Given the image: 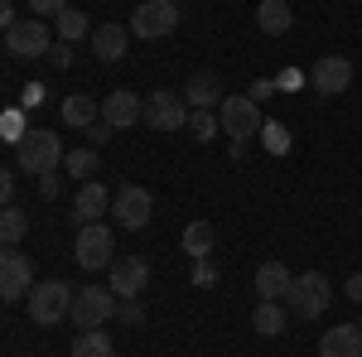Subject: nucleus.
I'll return each instance as SVG.
<instances>
[{
  "mask_svg": "<svg viewBox=\"0 0 362 357\" xmlns=\"http://www.w3.org/2000/svg\"><path fill=\"white\" fill-rule=\"evenodd\" d=\"M329 300H334L329 275L305 271V275H295V285H290V295H285V309H290V319H319V314L329 309Z\"/></svg>",
  "mask_w": 362,
  "mask_h": 357,
  "instance_id": "f257e3e1",
  "label": "nucleus"
},
{
  "mask_svg": "<svg viewBox=\"0 0 362 357\" xmlns=\"http://www.w3.org/2000/svg\"><path fill=\"white\" fill-rule=\"evenodd\" d=\"M73 295H78V290H68L63 280H39V285L29 290V319H34L39 329L63 324L68 309H73Z\"/></svg>",
  "mask_w": 362,
  "mask_h": 357,
  "instance_id": "f03ea898",
  "label": "nucleus"
},
{
  "mask_svg": "<svg viewBox=\"0 0 362 357\" xmlns=\"http://www.w3.org/2000/svg\"><path fill=\"white\" fill-rule=\"evenodd\" d=\"M15 155H20V169L25 174H54L63 160H68V150H63V140L54 131H29L20 145H15Z\"/></svg>",
  "mask_w": 362,
  "mask_h": 357,
  "instance_id": "7ed1b4c3",
  "label": "nucleus"
},
{
  "mask_svg": "<svg viewBox=\"0 0 362 357\" xmlns=\"http://www.w3.org/2000/svg\"><path fill=\"white\" fill-rule=\"evenodd\" d=\"M68 319H73L78 329H107V324L116 319V295H112V290H102V285H83V290L73 295Z\"/></svg>",
  "mask_w": 362,
  "mask_h": 357,
  "instance_id": "20e7f679",
  "label": "nucleus"
},
{
  "mask_svg": "<svg viewBox=\"0 0 362 357\" xmlns=\"http://www.w3.org/2000/svg\"><path fill=\"white\" fill-rule=\"evenodd\" d=\"M179 29V0H145L136 5V15H131V34L136 39H169Z\"/></svg>",
  "mask_w": 362,
  "mask_h": 357,
  "instance_id": "39448f33",
  "label": "nucleus"
},
{
  "mask_svg": "<svg viewBox=\"0 0 362 357\" xmlns=\"http://www.w3.org/2000/svg\"><path fill=\"white\" fill-rule=\"evenodd\" d=\"M34 285H39V280H34V256L5 247V256H0V300L20 304V300H29Z\"/></svg>",
  "mask_w": 362,
  "mask_h": 357,
  "instance_id": "423d86ee",
  "label": "nucleus"
},
{
  "mask_svg": "<svg viewBox=\"0 0 362 357\" xmlns=\"http://www.w3.org/2000/svg\"><path fill=\"white\" fill-rule=\"evenodd\" d=\"M218 121H223L227 140H251V136L266 131V116H261V107L251 102L247 92H242V97H227L223 107H218Z\"/></svg>",
  "mask_w": 362,
  "mask_h": 357,
  "instance_id": "0eeeda50",
  "label": "nucleus"
},
{
  "mask_svg": "<svg viewBox=\"0 0 362 357\" xmlns=\"http://www.w3.org/2000/svg\"><path fill=\"white\" fill-rule=\"evenodd\" d=\"M5 49H10V58H49V49H54V39H49V25H44L39 15L5 25Z\"/></svg>",
  "mask_w": 362,
  "mask_h": 357,
  "instance_id": "6e6552de",
  "label": "nucleus"
},
{
  "mask_svg": "<svg viewBox=\"0 0 362 357\" xmlns=\"http://www.w3.org/2000/svg\"><path fill=\"white\" fill-rule=\"evenodd\" d=\"M189 111L194 107H184V97L179 92H169V87H160V92H150L145 97V126L150 131H189Z\"/></svg>",
  "mask_w": 362,
  "mask_h": 357,
  "instance_id": "1a4fd4ad",
  "label": "nucleus"
},
{
  "mask_svg": "<svg viewBox=\"0 0 362 357\" xmlns=\"http://www.w3.org/2000/svg\"><path fill=\"white\" fill-rule=\"evenodd\" d=\"M150 213H155L150 189L126 184V189L112 193V218H116V227H121V232H140V227H150Z\"/></svg>",
  "mask_w": 362,
  "mask_h": 357,
  "instance_id": "9d476101",
  "label": "nucleus"
},
{
  "mask_svg": "<svg viewBox=\"0 0 362 357\" xmlns=\"http://www.w3.org/2000/svg\"><path fill=\"white\" fill-rule=\"evenodd\" d=\"M73 256H78V266L83 271H102V266H112L116 261V237L107 222H87L83 232H78V247H73Z\"/></svg>",
  "mask_w": 362,
  "mask_h": 357,
  "instance_id": "9b49d317",
  "label": "nucleus"
},
{
  "mask_svg": "<svg viewBox=\"0 0 362 357\" xmlns=\"http://www.w3.org/2000/svg\"><path fill=\"white\" fill-rule=\"evenodd\" d=\"M107 285H112L116 300H140L145 285H150V266H145V256H116L112 266H107Z\"/></svg>",
  "mask_w": 362,
  "mask_h": 357,
  "instance_id": "f8f14e48",
  "label": "nucleus"
},
{
  "mask_svg": "<svg viewBox=\"0 0 362 357\" xmlns=\"http://www.w3.org/2000/svg\"><path fill=\"white\" fill-rule=\"evenodd\" d=\"M348 83H353V63L343 54H324L314 63V73H309V87L319 97H338V92H348Z\"/></svg>",
  "mask_w": 362,
  "mask_h": 357,
  "instance_id": "ddd939ff",
  "label": "nucleus"
},
{
  "mask_svg": "<svg viewBox=\"0 0 362 357\" xmlns=\"http://www.w3.org/2000/svg\"><path fill=\"white\" fill-rule=\"evenodd\" d=\"M184 102L194 111H218L227 102L223 92V78L213 73V68H198V73H189V83H184Z\"/></svg>",
  "mask_w": 362,
  "mask_h": 357,
  "instance_id": "4468645a",
  "label": "nucleus"
},
{
  "mask_svg": "<svg viewBox=\"0 0 362 357\" xmlns=\"http://www.w3.org/2000/svg\"><path fill=\"white\" fill-rule=\"evenodd\" d=\"M102 121H112L116 131H126V126H140L145 121V97H136V92H112L107 102H102Z\"/></svg>",
  "mask_w": 362,
  "mask_h": 357,
  "instance_id": "2eb2a0df",
  "label": "nucleus"
},
{
  "mask_svg": "<svg viewBox=\"0 0 362 357\" xmlns=\"http://www.w3.org/2000/svg\"><path fill=\"white\" fill-rule=\"evenodd\" d=\"M319 357H362V329L358 324H338L319 338Z\"/></svg>",
  "mask_w": 362,
  "mask_h": 357,
  "instance_id": "dca6fc26",
  "label": "nucleus"
},
{
  "mask_svg": "<svg viewBox=\"0 0 362 357\" xmlns=\"http://www.w3.org/2000/svg\"><path fill=\"white\" fill-rule=\"evenodd\" d=\"M58 116H63V126H73V131H87V126H97V121H102V102H92L87 92H73V97H63Z\"/></svg>",
  "mask_w": 362,
  "mask_h": 357,
  "instance_id": "f3484780",
  "label": "nucleus"
},
{
  "mask_svg": "<svg viewBox=\"0 0 362 357\" xmlns=\"http://www.w3.org/2000/svg\"><path fill=\"white\" fill-rule=\"evenodd\" d=\"M290 285H295V275H290L285 261H266V266L256 271V295H261V300H285Z\"/></svg>",
  "mask_w": 362,
  "mask_h": 357,
  "instance_id": "a211bd4d",
  "label": "nucleus"
},
{
  "mask_svg": "<svg viewBox=\"0 0 362 357\" xmlns=\"http://www.w3.org/2000/svg\"><path fill=\"white\" fill-rule=\"evenodd\" d=\"M126 44H131V34L121 25H97L92 29V54L102 58V63H121V58H126Z\"/></svg>",
  "mask_w": 362,
  "mask_h": 357,
  "instance_id": "6ab92c4d",
  "label": "nucleus"
},
{
  "mask_svg": "<svg viewBox=\"0 0 362 357\" xmlns=\"http://www.w3.org/2000/svg\"><path fill=\"white\" fill-rule=\"evenodd\" d=\"M73 218L83 222H97V218H107V189H102V184H97V179H87L83 189L73 193Z\"/></svg>",
  "mask_w": 362,
  "mask_h": 357,
  "instance_id": "aec40b11",
  "label": "nucleus"
},
{
  "mask_svg": "<svg viewBox=\"0 0 362 357\" xmlns=\"http://www.w3.org/2000/svg\"><path fill=\"white\" fill-rule=\"evenodd\" d=\"M285 324H290L285 300H261V304H256V314H251V329L261 333V338H280V333H285Z\"/></svg>",
  "mask_w": 362,
  "mask_h": 357,
  "instance_id": "412c9836",
  "label": "nucleus"
},
{
  "mask_svg": "<svg viewBox=\"0 0 362 357\" xmlns=\"http://www.w3.org/2000/svg\"><path fill=\"white\" fill-rule=\"evenodd\" d=\"M179 247H184V256H213V247H218V227L208 218H198V222H189L184 227V237H179Z\"/></svg>",
  "mask_w": 362,
  "mask_h": 357,
  "instance_id": "4be33fe9",
  "label": "nucleus"
},
{
  "mask_svg": "<svg viewBox=\"0 0 362 357\" xmlns=\"http://www.w3.org/2000/svg\"><path fill=\"white\" fill-rule=\"evenodd\" d=\"M256 25H261V34H271V39H285L290 25H295L290 20V5L285 0H261L256 5Z\"/></svg>",
  "mask_w": 362,
  "mask_h": 357,
  "instance_id": "5701e85b",
  "label": "nucleus"
},
{
  "mask_svg": "<svg viewBox=\"0 0 362 357\" xmlns=\"http://www.w3.org/2000/svg\"><path fill=\"white\" fill-rule=\"evenodd\" d=\"M54 29H58V39H63V44H78V39H92V20H87L83 10H58L54 15Z\"/></svg>",
  "mask_w": 362,
  "mask_h": 357,
  "instance_id": "b1692460",
  "label": "nucleus"
},
{
  "mask_svg": "<svg viewBox=\"0 0 362 357\" xmlns=\"http://www.w3.org/2000/svg\"><path fill=\"white\" fill-rule=\"evenodd\" d=\"M116 353V343H112V333H102V329H78V338H73V357H112Z\"/></svg>",
  "mask_w": 362,
  "mask_h": 357,
  "instance_id": "393cba45",
  "label": "nucleus"
},
{
  "mask_svg": "<svg viewBox=\"0 0 362 357\" xmlns=\"http://www.w3.org/2000/svg\"><path fill=\"white\" fill-rule=\"evenodd\" d=\"M63 169H68V179H83V184H87V179L102 169V155H97V145H78V150H68Z\"/></svg>",
  "mask_w": 362,
  "mask_h": 357,
  "instance_id": "a878e982",
  "label": "nucleus"
},
{
  "mask_svg": "<svg viewBox=\"0 0 362 357\" xmlns=\"http://www.w3.org/2000/svg\"><path fill=\"white\" fill-rule=\"evenodd\" d=\"M25 232H29V218L20 213V208H15V203H10V208L0 213V242H5V247H15Z\"/></svg>",
  "mask_w": 362,
  "mask_h": 357,
  "instance_id": "bb28decb",
  "label": "nucleus"
},
{
  "mask_svg": "<svg viewBox=\"0 0 362 357\" xmlns=\"http://www.w3.org/2000/svg\"><path fill=\"white\" fill-rule=\"evenodd\" d=\"M218 126H223V121H218L213 111H189V136H194L198 145H203V140H213V136H218Z\"/></svg>",
  "mask_w": 362,
  "mask_h": 357,
  "instance_id": "cd10ccee",
  "label": "nucleus"
},
{
  "mask_svg": "<svg viewBox=\"0 0 362 357\" xmlns=\"http://www.w3.org/2000/svg\"><path fill=\"white\" fill-rule=\"evenodd\" d=\"M261 136H266V150H271V155H285V150H290V131H285L280 121H266Z\"/></svg>",
  "mask_w": 362,
  "mask_h": 357,
  "instance_id": "c85d7f7f",
  "label": "nucleus"
},
{
  "mask_svg": "<svg viewBox=\"0 0 362 357\" xmlns=\"http://www.w3.org/2000/svg\"><path fill=\"white\" fill-rule=\"evenodd\" d=\"M116 319H121L126 329H136V324H145V309H140V300H121V304H116Z\"/></svg>",
  "mask_w": 362,
  "mask_h": 357,
  "instance_id": "c756f323",
  "label": "nucleus"
},
{
  "mask_svg": "<svg viewBox=\"0 0 362 357\" xmlns=\"http://www.w3.org/2000/svg\"><path fill=\"white\" fill-rule=\"evenodd\" d=\"M194 285H218V266H213V256H198V261H194Z\"/></svg>",
  "mask_w": 362,
  "mask_h": 357,
  "instance_id": "7c9ffc66",
  "label": "nucleus"
},
{
  "mask_svg": "<svg viewBox=\"0 0 362 357\" xmlns=\"http://www.w3.org/2000/svg\"><path fill=\"white\" fill-rule=\"evenodd\" d=\"M0 131H5V140H15V145H20V140L29 136V131H25V121H20V111H5V121H0Z\"/></svg>",
  "mask_w": 362,
  "mask_h": 357,
  "instance_id": "2f4dec72",
  "label": "nucleus"
},
{
  "mask_svg": "<svg viewBox=\"0 0 362 357\" xmlns=\"http://www.w3.org/2000/svg\"><path fill=\"white\" fill-rule=\"evenodd\" d=\"M58 10H68V0H29V15H39V20H54Z\"/></svg>",
  "mask_w": 362,
  "mask_h": 357,
  "instance_id": "473e14b6",
  "label": "nucleus"
},
{
  "mask_svg": "<svg viewBox=\"0 0 362 357\" xmlns=\"http://www.w3.org/2000/svg\"><path fill=\"white\" fill-rule=\"evenodd\" d=\"M112 136H116L112 121H97V126H87V140H92L97 150H102V145H112Z\"/></svg>",
  "mask_w": 362,
  "mask_h": 357,
  "instance_id": "72a5a7b5",
  "label": "nucleus"
},
{
  "mask_svg": "<svg viewBox=\"0 0 362 357\" xmlns=\"http://www.w3.org/2000/svg\"><path fill=\"white\" fill-rule=\"evenodd\" d=\"M309 83V78H305V73H300V68H285V73H280V78H276V87H280V92H300V87H305Z\"/></svg>",
  "mask_w": 362,
  "mask_h": 357,
  "instance_id": "f704fd0d",
  "label": "nucleus"
},
{
  "mask_svg": "<svg viewBox=\"0 0 362 357\" xmlns=\"http://www.w3.org/2000/svg\"><path fill=\"white\" fill-rule=\"evenodd\" d=\"M49 63H54V68H73V63H78V58H73V44H54V49H49Z\"/></svg>",
  "mask_w": 362,
  "mask_h": 357,
  "instance_id": "c9c22d12",
  "label": "nucleus"
},
{
  "mask_svg": "<svg viewBox=\"0 0 362 357\" xmlns=\"http://www.w3.org/2000/svg\"><path fill=\"white\" fill-rule=\"evenodd\" d=\"M271 92H276V83H271V78H256V83L247 87V97H251V102H256V107H261V102H266Z\"/></svg>",
  "mask_w": 362,
  "mask_h": 357,
  "instance_id": "e433bc0d",
  "label": "nucleus"
},
{
  "mask_svg": "<svg viewBox=\"0 0 362 357\" xmlns=\"http://www.w3.org/2000/svg\"><path fill=\"white\" fill-rule=\"evenodd\" d=\"M58 189H63V184H58V169L54 174H39V193H44V198H58Z\"/></svg>",
  "mask_w": 362,
  "mask_h": 357,
  "instance_id": "4c0bfd02",
  "label": "nucleus"
},
{
  "mask_svg": "<svg viewBox=\"0 0 362 357\" xmlns=\"http://www.w3.org/2000/svg\"><path fill=\"white\" fill-rule=\"evenodd\" d=\"M0 198H5V208L15 203V174H0Z\"/></svg>",
  "mask_w": 362,
  "mask_h": 357,
  "instance_id": "58836bf2",
  "label": "nucleus"
},
{
  "mask_svg": "<svg viewBox=\"0 0 362 357\" xmlns=\"http://www.w3.org/2000/svg\"><path fill=\"white\" fill-rule=\"evenodd\" d=\"M343 295H348V300H353V304H362V275H353V280L343 285Z\"/></svg>",
  "mask_w": 362,
  "mask_h": 357,
  "instance_id": "ea45409f",
  "label": "nucleus"
}]
</instances>
